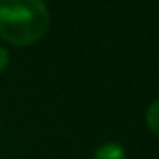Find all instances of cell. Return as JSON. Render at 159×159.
I'll list each match as a JSON object with an SVG mask.
<instances>
[{
	"label": "cell",
	"mask_w": 159,
	"mask_h": 159,
	"mask_svg": "<svg viewBox=\"0 0 159 159\" xmlns=\"http://www.w3.org/2000/svg\"><path fill=\"white\" fill-rule=\"evenodd\" d=\"M50 11L43 0H0V37L15 46H28L44 37Z\"/></svg>",
	"instance_id": "6da1fadb"
},
{
	"label": "cell",
	"mask_w": 159,
	"mask_h": 159,
	"mask_svg": "<svg viewBox=\"0 0 159 159\" xmlns=\"http://www.w3.org/2000/svg\"><path fill=\"white\" fill-rule=\"evenodd\" d=\"M126 152L117 143H104L94 150V159H124Z\"/></svg>",
	"instance_id": "7a4b0ae2"
},
{
	"label": "cell",
	"mask_w": 159,
	"mask_h": 159,
	"mask_svg": "<svg viewBox=\"0 0 159 159\" xmlns=\"http://www.w3.org/2000/svg\"><path fill=\"white\" fill-rule=\"evenodd\" d=\"M146 126L154 135L159 137V100L152 102L146 109Z\"/></svg>",
	"instance_id": "3957f363"
},
{
	"label": "cell",
	"mask_w": 159,
	"mask_h": 159,
	"mask_svg": "<svg viewBox=\"0 0 159 159\" xmlns=\"http://www.w3.org/2000/svg\"><path fill=\"white\" fill-rule=\"evenodd\" d=\"M7 63H9V54L6 52V48L0 46V72L7 67Z\"/></svg>",
	"instance_id": "277c9868"
}]
</instances>
